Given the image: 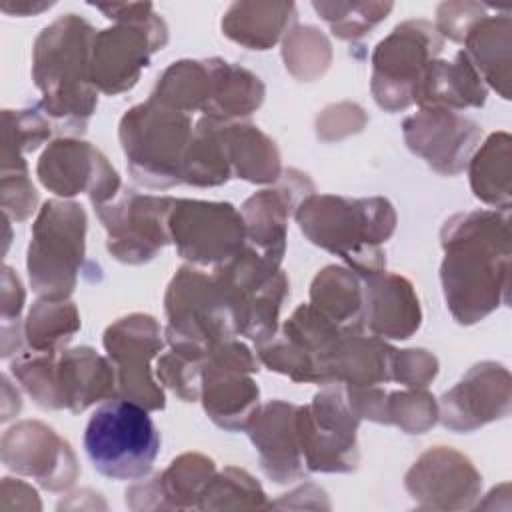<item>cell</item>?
Segmentation results:
<instances>
[{"instance_id":"6da1fadb","label":"cell","mask_w":512,"mask_h":512,"mask_svg":"<svg viewBox=\"0 0 512 512\" xmlns=\"http://www.w3.org/2000/svg\"><path fill=\"white\" fill-rule=\"evenodd\" d=\"M442 282L460 322H476L498 306L506 290L508 222L496 212H472L446 222Z\"/></svg>"},{"instance_id":"7a4b0ae2","label":"cell","mask_w":512,"mask_h":512,"mask_svg":"<svg viewBox=\"0 0 512 512\" xmlns=\"http://www.w3.org/2000/svg\"><path fill=\"white\" fill-rule=\"evenodd\" d=\"M92 26L66 14L42 30L34 46V78L44 92V106L54 118L84 122L94 108L90 90Z\"/></svg>"},{"instance_id":"3957f363","label":"cell","mask_w":512,"mask_h":512,"mask_svg":"<svg viewBox=\"0 0 512 512\" xmlns=\"http://www.w3.org/2000/svg\"><path fill=\"white\" fill-rule=\"evenodd\" d=\"M298 222L312 242L338 252L356 270L372 276L382 268V254L374 246L392 234L394 212L382 198L312 196L300 206Z\"/></svg>"},{"instance_id":"277c9868","label":"cell","mask_w":512,"mask_h":512,"mask_svg":"<svg viewBox=\"0 0 512 512\" xmlns=\"http://www.w3.org/2000/svg\"><path fill=\"white\" fill-rule=\"evenodd\" d=\"M160 448L158 430L146 408L132 400H110L96 408L84 430L92 466L114 480L146 476Z\"/></svg>"},{"instance_id":"5b68a950","label":"cell","mask_w":512,"mask_h":512,"mask_svg":"<svg viewBox=\"0 0 512 512\" xmlns=\"http://www.w3.org/2000/svg\"><path fill=\"white\" fill-rule=\"evenodd\" d=\"M96 8L118 24L94 36L90 76L104 92L116 94L136 82L150 54L166 42V26L152 4H98Z\"/></svg>"},{"instance_id":"8992f818","label":"cell","mask_w":512,"mask_h":512,"mask_svg":"<svg viewBox=\"0 0 512 512\" xmlns=\"http://www.w3.org/2000/svg\"><path fill=\"white\" fill-rule=\"evenodd\" d=\"M188 118L154 98L132 108L122 124L120 138L136 180L150 186H170L182 178L190 144Z\"/></svg>"},{"instance_id":"52a82bcc","label":"cell","mask_w":512,"mask_h":512,"mask_svg":"<svg viewBox=\"0 0 512 512\" xmlns=\"http://www.w3.org/2000/svg\"><path fill=\"white\" fill-rule=\"evenodd\" d=\"M168 340L180 354L198 358L228 338L234 314L216 278L208 280L196 270H180L166 296Z\"/></svg>"},{"instance_id":"ba28073f","label":"cell","mask_w":512,"mask_h":512,"mask_svg":"<svg viewBox=\"0 0 512 512\" xmlns=\"http://www.w3.org/2000/svg\"><path fill=\"white\" fill-rule=\"evenodd\" d=\"M84 212L76 204L48 202L34 226L28 252L30 280L50 300L64 298L74 286V272L84 248Z\"/></svg>"},{"instance_id":"9c48e42d","label":"cell","mask_w":512,"mask_h":512,"mask_svg":"<svg viewBox=\"0 0 512 512\" xmlns=\"http://www.w3.org/2000/svg\"><path fill=\"white\" fill-rule=\"evenodd\" d=\"M440 50V38L428 22L398 26L374 52V94L388 110L404 108L414 100L418 82Z\"/></svg>"},{"instance_id":"30bf717a","label":"cell","mask_w":512,"mask_h":512,"mask_svg":"<svg viewBox=\"0 0 512 512\" xmlns=\"http://www.w3.org/2000/svg\"><path fill=\"white\" fill-rule=\"evenodd\" d=\"M168 230L184 258L226 264L242 250L244 220L230 204L172 202Z\"/></svg>"},{"instance_id":"8fae6325","label":"cell","mask_w":512,"mask_h":512,"mask_svg":"<svg viewBox=\"0 0 512 512\" xmlns=\"http://www.w3.org/2000/svg\"><path fill=\"white\" fill-rule=\"evenodd\" d=\"M358 416L338 388L320 392L312 406L296 412L300 446L314 470H348L356 462Z\"/></svg>"},{"instance_id":"7c38bea8","label":"cell","mask_w":512,"mask_h":512,"mask_svg":"<svg viewBox=\"0 0 512 512\" xmlns=\"http://www.w3.org/2000/svg\"><path fill=\"white\" fill-rule=\"evenodd\" d=\"M256 362L238 342H220L204 366V408L214 422L228 430L244 428L256 416L258 388L244 372Z\"/></svg>"},{"instance_id":"4fadbf2b","label":"cell","mask_w":512,"mask_h":512,"mask_svg":"<svg viewBox=\"0 0 512 512\" xmlns=\"http://www.w3.org/2000/svg\"><path fill=\"white\" fill-rule=\"evenodd\" d=\"M104 346L118 366V384L126 400L156 410L164 406L162 392L150 378V358L162 348L154 318L134 314L112 324L104 334Z\"/></svg>"},{"instance_id":"5bb4252c","label":"cell","mask_w":512,"mask_h":512,"mask_svg":"<svg viewBox=\"0 0 512 512\" xmlns=\"http://www.w3.org/2000/svg\"><path fill=\"white\" fill-rule=\"evenodd\" d=\"M172 200L130 194L118 204L100 206V216L110 232L108 248L116 258L142 262L166 242Z\"/></svg>"},{"instance_id":"9a60e30c","label":"cell","mask_w":512,"mask_h":512,"mask_svg":"<svg viewBox=\"0 0 512 512\" xmlns=\"http://www.w3.org/2000/svg\"><path fill=\"white\" fill-rule=\"evenodd\" d=\"M40 180L60 196H72L90 190L94 202L110 198L118 188L116 172L106 158L86 142L58 140L40 158Z\"/></svg>"},{"instance_id":"2e32d148","label":"cell","mask_w":512,"mask_h":512,"mask_svg":"<svg viewBox=\"0 0 512 512\" xmlns=\"http://www.w3.org/2000/svg\"><path fill=\"white\" fill-rule=\"evenodd\" d=\"M408 146L436 170L454 174L478 138V126L446 110H422L404 124Z\"/></svg>"},{"instance_id":"e0dca14e","label":"cell","mask_w":512,"mask_h":512,"mask_svg":"<svg viewBox=\"0 0 512 512\" xmlns=\"http://www.w3.org/2000/svg\"><path fill=\"white\" fill-rule=\"evenodd\" d=\"M508 398V372L502 366H474L466 380L442 398V422L454 430L482 426L508 412Z\"/></svg>"},{"instance_id":"ac0fdd59","label":"cell","mask_w":512,"mask_h":512,"mask_svg":"<svg viewBox=\"0 0 512 512\" xmlns=\"http://www.w3.org/2000/svg\"><path fill=\"white\" fill-rule=\"evenodd\" d=\"M298 408L284 402H270L258 418H252V442L258 446L264 470L278 482H286L298 474Z\"/></svg>"},{"instance_id":"d6986e66","label":"cell","mask_w":512,"mask_h":512,"mask_svg":"<svg viewBox=\"0 0 512 512\" xmlns=\"http://www.w3.org/2000/svg\"><path fill=\"white\" fill-rule=\"evenodd\" d=\"M114 372L90 348L64 352L58 366L52 362V388L56 408L82 410L98 398L110 396Z\"/></svg>"},{"instance_id":"ffe728a7","label":"cell","mask_w":512,"mask_h":512,"mask_svg":"<svg viewBox=\"0 0 512 512\" xmlns=\"http://www.w3.org/2000/svg\"><path fill=\"white\" fill-rule=\"evenodd\" d=\"M366 322L376 334L408 338L420 324L418 300L406 280L372 274L366 284Z\"/></svg>"},{"instance_id":"44dd1931","label":"cell","mask_w":512,"mask_h":512,"mask_svg":"<svg viewBox=\"0 0 512 512\" xmlns=\"http://www.w3.org/2000/svg\"><path fill=\"white\" fill-rule=\"evenodd\" d=\"M292 2H238L228 8L222 30L228 38L252 48L266 50L294 22Z\"/></svg>"},{"instance_id":"7402d4cb","label":"cell","mask_w":512,"mask_h":512,"mask_svg":"<svg viewBox=\"0 0 512 512\" xmlns=\"http://www.w3.org/2000/svg\"><path fill=\"white\" fill-rule=\"evenodd\" d=\"M484 88L470 58L460 52L456 62H430L422 74L414 100L422 104H482Z\"/></svg>"},{"instance_id":"603a6c76","label":"cell","mask_w":512,"mask_h":512,"mask_svg":"<svg viewBox=\"0 0 512 512\" xmlns=\"http://www.w3.org/2000/svg\"><path fill=\"white\" fill-rule=\"evenodd\" d=\"M242 214L254 250H260L262 256L278 262L284 252L286 200L280 198L278 190H264L242 206Z\"/></svg>"},{"instance_id":"cb8c5ba5","label":"cell","mask_w":512,"mask_h":512,"mask_svg":"<svg viewBox=\"0 0 512 512\" xmlns=\"http://www.w3.org/2000/svg\"><path fill=\"white\" fill-rule=\"evenodd\" d=\"M314 308L336 324L356 326L362 320V294L356 278L342 268H326L312 286Z\"/></svg>"},{"instance_id":"d4e9b609","label":"cell","mask_w":512,"mask_h":512,"mask_svg":"<svg viewBox=\"0 0 512 512\" xmlns=\"http://www.w3.org/2000/svg\"><path fill=\"white\" fill-rule=\"evenodd\" d=\"M470 52L476 58V66L480 72L496 86L498 72L496 66L508 74L510 62V20L502 18H480L464 36Z\"/></svg>"},{"instance_id":"484cf974","label":"cell","mask_w":512,"mask_h":512,"mask_svg":"<svg viewBox=\"0 0 512 512\" xmlns=\"http://www.w3.org/2000/svg\"><path fill=\"white\" fill-rule=\"evenodd\" d=\"M472 186L486 202H508V136H492L472 164Z\"/></svg>"},{"instance_id":"4316f807","label":"cell","mask_w":512,"mask_h":512,"mask_svg":"<svg viewBox=\"0 0 512 512\" xmlns=\"http://www.w3.org/2000/svg\"><path fill=\"white\" fill-rule=\"evenodd\" d=\"M78 328V316L68 302H38L28 318V340L36 352H52L54 346L72 338Z\"/></svg>"},{"instance_id":"83f0119b","label":"cell","mask_w":512,"mask_h":512,"mask_svg":"<svg viewBox=\"0 0 512 512\" xmlns=\"http://www.w3.org/2000/svg\"><path fill=\"white\" fill-rule=\"evenodd\" d=\"M314 10L330 24L336 36L356 38L378 24L392 10V4H340V2H314Z\"/></svg>"},{"instance_id":"f1b7e54d","label":"cell","mask_w":512,"mask_h":512,"mask_svg":"<svg viewBox=\"0 0 512 512\" xmlns=\"http://www.w3.org/2000/svg\"><path fill=\"white\" fill-rule=\"evenodd\" d=\"M392 398L394 400L386 406V416H392V420L408 432L420 434L434 424V398L426 394H392Z\"/></svg>"}]
</instances>
